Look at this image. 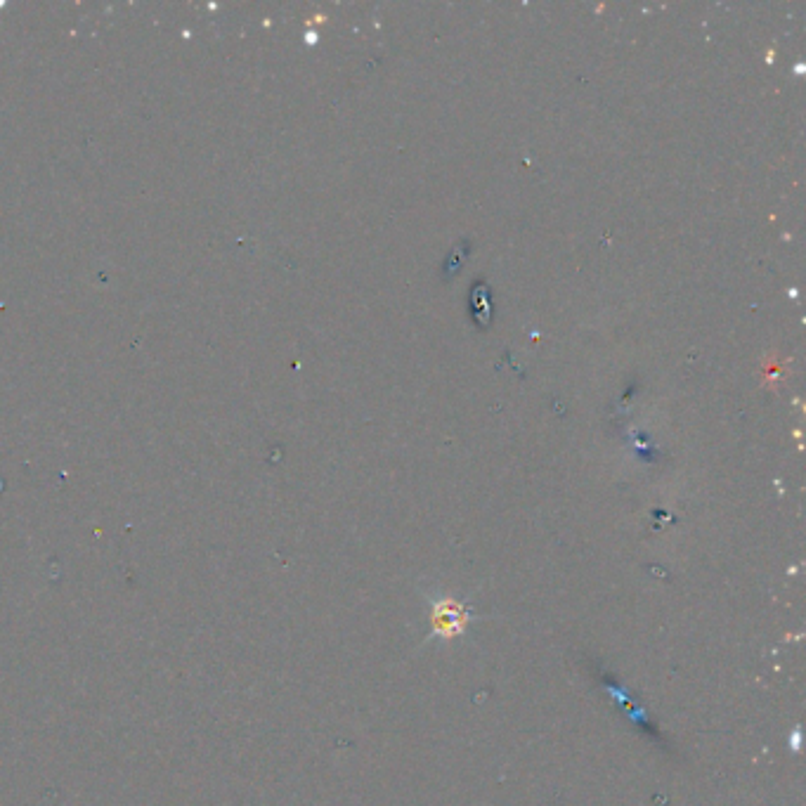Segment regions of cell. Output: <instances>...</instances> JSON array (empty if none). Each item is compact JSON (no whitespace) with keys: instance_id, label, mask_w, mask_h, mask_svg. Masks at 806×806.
Here are the masks:
<instances>
[{"instance_id":"cell-1","label":"cell","mask_w":806,"mask_h":806,"mask_svg":"<svg viewBox=\"0 0 806 806\" xmlns=\"http://www.w3.org/2000/svg\"><path fill=\"white\" fill-rule=\"evenodd\" d=\"M433 632L442 636V639H452V636H459L464 632L468 615L466 608L461 603L454 601V598L445 596L440 598L438 603H433Z\"/></svg>"}]
</instances>
